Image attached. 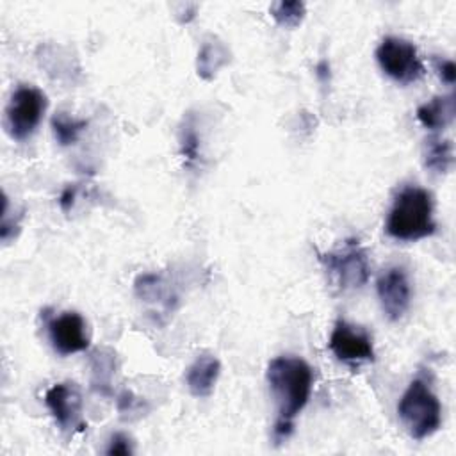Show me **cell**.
Listing matches in <instances>:
<instances>
[{
    "mask_svg": "<svg viewBox=\"0 0 456 456\" xmlns=\"http://www.w3.org/2000/svg\"><path fill=\"white\" fill-rule=\"evenodd\" d=\"M265 378L276 408L273 438L280 444L290 436L296 417L310 399L314 372L303 358L283 354L269 362Z\"/></svg>",
    "mask_w": 456,
    "mask_h": 456,
    "instance_id": "cell-1",
    "label": "cell"
},
{
    "mask_svg": "<svg viewBox=\"0 0 456 456\" xmlns=\"http://www.w3.org/2000/svg\"><path fill=\"white\" fill-rule=\"evenodd\" d=\"M387 233L403 242H415L426 239L436 232L433 219V198L431 194L417 185L403 187L388 210Z\"/></svg>",
    "mask_w": 456,
    "mask_h": 456,
    "instance_id": "cell-2",
    "label": "cell"
},
{
    "mask_svg": "<svg viewBox=\"0 0 456 456\" xmlns=\"http://www.w3.org/2000/svg\"><path fill=\"white\" fill-rule=\"evenodd\" d=\"M397 415L413 440H424L442 426V404L424 376L411 379L397 404Z\"/></svg>",
    "mask_w": 456,
    "mask_h": 456,
    "instance_id": "cell-3",
    "label": "cell"
},
{
    "mask_svg": "<svg viewBox=\"0 0 456 456\" xmlns=\"http://www.w3.org/2000/svg\"><path fill=\"white\" fill-rule=\"evenodd\" d=\"M319 260L324 265L328 280L338 290L360 289L369 280L370 265L367 260V253L356 239H347L340 248L321 253Z\"/></svg>",
    "mask_w": 456,
    "mask_h": 456,
    "instance_id": "cell-4",
    "label": "cell"
},
{
    "mask_svg": "<svg viewBox=\"0 0 456 456\" xmlns=\"http://www.w3.org/2000/svg\"><path fill=\"white\" fill-rule=\"evenodd\" d=\"M48 100L46 94L34 86H18L5 107V128L16 141L32 135L43 119Z\"/></svg>",
    "mask_w": 456,
    "mask_h": 456,
    "instance_id": "cell-5",
    "label": "cell"
},
{
    "mask_svg": "<svg viewBox=\"0 0 456 456\" xmlns=\"http://www.w3.org/2000/svg\"><path fill=\"white\" fill-rule=\"evenodd\" d=\"M376 59L383 73L397 84H411L424 75L417 46L408 39L387 36L376 48Z\"/></svg>",
    "mask_w": 456,
    "mask_h": 456,
    "instance_id": "cell-6",
    "label": "cell"
},
{
    "mask_svg": "<svg viewBox=\"0 0 456 456\" xmlns=\"http://www.w3.org/2000/svg\"><path fill=\"white\" fill-rule=\"evenodd\" d=\"M328 347L337 356V360L347 365H360L363 362L374 360V346L369 331L344 319L335 322Z\"/></svg>",
    "mask_w": 456,
    "mask_h": 456,
    "instance_id": "cell-7",
    "label": "cell"
},
{
    "mask_svg": "<svg viewBox=\"0 0 456 456\" xmlns=\"http://www.w3.org/2000/svg\"><path fill=\"white\" fill-rule=\"evenodd\" d=\"M45 404L62 433L73 435L86 428L82 419V394L75 383L64 381L50 387L45 394Z\"/></svg>",
    "mask_w": 456,
    "mask_h": 456,
    "instance_id": "cell-8",
    "label": "cell"
},
{
    "mask_svg": "<svg viewBox=\"0 0 456 456\" xmlns=\"http://www.w3.org/2000/svg\"><path fill=\"white\" fill-rule=\"evenodd\" d=\"M376 290L381 308L390 321H399L408 312L411 303V287L403 267L394 265L383 269L378 276Z\"/></svg>",
    "mask_w": 456,
    "mask_h": 456,
    "instance_id": "cell-9",
    "label": "cell"
},
{
    "mask_svg": "<svg viewBox=\"0 0 456 456\" xmlns=\"http://www.w3.org/2000/svg\"><path fill=\"white\" fill-rule=\"evenodd\" d=\"M48 337L57 354L68 356L89 347V333L78 312H62L48 321Z\"/></svg>",
    "mask_w": 456,
    "mask_h": 456,
    "instance_id": "cell-10",
    "label": "cell"
},
{
    "mask_svg": "<svg viewBox=\"0 0 456 456\" xmlns=\"http://www.w3.org/2000/svg\"><path fill=\"white\" fill-rule=\"evenodd\" d=\"M221 363L214 354H200L185 372V383L194 397H208L214 392Z\"/></svg>",
    "mask_w": 456,
    "mask_h": 456,
    "instance_id": "cell-11",
    "label": "cell"
},
{
    "mask_svg": "<svg viewBox=\"0 0 456 456\" xmlns=\"http://www.w3.org/2000/svg\"><path fill=\"white\" fill-rule=\"evenodd\" d=\"M456 114L454 94L433 96L429 102L417 107V119L424 128L444 130L449 126Z\"/></svg>",
    "mask_w": 456,
    "mask_h": 456,
    "instance_id": "cell-12",
    "label": "cell"
},
{
    "mask_svg": "<svg viewBox=\"0 0 456 456\" xmlns=\"http://www.w3.org/2000/svg\"><path fill=\"white\" fill-rule=\"evenodd\" d=\"M228 62H230V52L223 41H219L217 37H210L203 41L198 52V61H196V69L201 78L212 80L216 73Z\"/></svg>",
    "mask_w": 456,
    "mask_h": 456,
    "instance_id": "cell-13",
    "label": "cell"
},
{
    "mask_svg": "<svg viewBox=\"0 0 456 456\" xmlns=\"http://www.w3.org/2000/svg\"><path fill=\"white\" fill-rule=\"evenodd\" d=\"M422 160H424L426 169H429L436 175L447 173L452 166V160H454L452 142L449 139H442L438 135L429 137L424 144Z\"/></svg>",
    "mask_w": 456,
    "mask_h": 456,
    "instance_id": "cell-14",
    "label": "cell"
},
{
    "mask_svg": "<svg viewBox=\"0 0 456 456\" xmlns=\"http://www.w3.org/2000/svg\"><path fill=\"white\" fill-rule=\"evenodd\" d=\"M91 370H93V388L100 394H109L110 392V379L116 369V353L109 347H98L91 354Z\"/></svg>",
    "mask_w": 456,
    "mask_h": 456,
    "instance_id": "cell-15",
    "label": "cell"
},
{
    "mask_svg": "<svg viewBox=\"0 0 456 456\" xmlns=\"http://www.w3.org/2000/svg\"><path fill=\"white\" fill-rule=\"evenodd\" d=\"M86 126H87L86 119L71 118L66 112H55V116L52 118V130L61 146L75 144L80 134L86 130Z\"/></svg>",
    "mask_w": 456,
    "mask_h": 456,
    "instance_id": "cell-16",
    "label": "cell"
},
{
    "mask_svg": "<svg viewBox=\"0 0 456 456\" xmlns=\"http://www.w3.org/2000/svg\"><path fill=\"white\" fill-rule=\"evenodd\" d=\"M306 7L299 0H281L271 5V14L283 28H296L305 18Z\"/></svg>",
    "mask_w": 456,
    "mask_h": 456,
    "instance_id": "cell-17",
    "label": "cell"
},
{
    "mask_svg": "<svg viewBox=\"0 0 456 456\" xmlns=\"http://www.w3.org/2000/svg\"><path fill=\"white\" fill-rule=\"evenodd\" d=\"M180 153L187 166H194L200 159V135L192 119H187L180 128Z\"/></svg>",
    "mask_w": 456,
    "mask_h": 456,
    "instance_id": "cell-18",
    "label": "cell"
},
{
    "mask_svg": "<svg viewBox=\"0 0 456 456\" xmlns=\"http://www.w3.org/2000/svg\"><path fill=\"white\" fill-rule=\"evenodd\" d=\"M107 454H121V456H130L134 452V444L132 438L125 433H114L109 440V445L105 449Z\"/></svg>",
    "mask_w": 456,
    "mask_h": 456,
    "instance_id": "cell-19",
    "label": "cell"
},
{
    "mask_svg": "<svg viewBox=\"0 0 456 456\" xmlns=\"http://www.w3.org/2000/svg\"><path fill=\"white\" fill-rule=\"evenodd\" d=\"M433 66H435V71L438 73V77L445 84H449V86L454 84V80H456V66H454L452 61L438 57V55H433Z\"/></svg>",
    "mask_w": 456,
    "mask_h": 456,
    "instance_id": "cell-20",
    "label": "cell"
},
{
    "mask_svg": "<svg viewBox=\"0 0 456 456\" xmlns=\"http://www.w3.org/2000/svg\"><path fill=\"white\" fill-rule=\"evenodd\" d=\"M141 404H142V403H141L139 399H135V397H134V394H132V392H128V390H125V392L118 397V408H119V411H121V413L139 411Z\"/></svg>",
    "mask_w": 456,
    "mask_h": 456,
    "instance_id": "cell-21",
    "label": "cell"
},
{
    "mask_svg": "<svg viewBox=\"0 0 456 456\" xmlns=\"http://www.w3.org/2000/svg\"><path fill=\"white\" fill-rule=\"evenodd\" d=\"M75 196H77V185H68L64 187V191L59 196V205L64 212H69L73 203H75Z\"/></svg>",
    "mask_w": 456,
    "mask_h": 456,
    "instance_id": "cell-22",
    "label": "cell"
},
{
    "mask_svg": "<svg viewBox=\"0 0 456 456\" xmlns=\"http://www.w3.org/2000/svg\"><path fill=\"white\" fill-rule=\"evenodd\" d=\"M315 69H317V77H319L322 82H326V80L330 78V64H328V61H321Z\"/></svg>",
    "mask_w": 456,
    "mask_h": 456,
    "instance_id": "cell-23",
    "label": "cell"
}]
</instances>
